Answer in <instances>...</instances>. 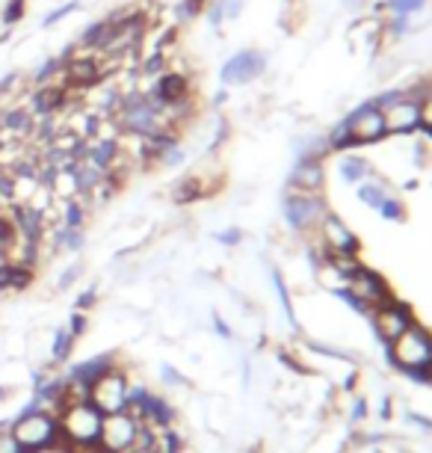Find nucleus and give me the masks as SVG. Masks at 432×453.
Returning <instances> with one entry per match:
<instances>
[{"label": "nucleus", "mask_w": 432, "mask_h": 453, "mask_svg": "<svg viewBox=\"0 0 432 453\" xmlns=\"http://www.w3.org/2000/svg\"><path fill=\"white\" fill-rule=\"evenodd\" d=\"M12 435L21 444L24 453H50L59 450V421L57 412H50L30 395L19 412L12 415Z\"/></svg>", "instance_id": "obj_1"}, {"label": "nucleus", "mask_w": 432, "mask_h": 453, "mask_svg": "<svg viewBox=\"0 0 432 453\" xmlns=\"http://www.w3.org/2000/svg\"><path fill=\"white\" fill-rule=\"evenodd\" d=\"M57 421H59V450L65 453L98 450L104 415L89 400H72V403H65L57 412Z\"/></svg>", "instance_id": "obj_2"}, {"label": "nucleus", "mask_w": 432, "mask_h": 453, "mask_svg": "<svg viewBox=\"0 0 432 453\" xmlns=\"http://www.w3.org/2000/svg\"><path fill=\"white\" fill-rule=\"evenodd\" d=\"M128 388H131V367L118 362L104 376H98L87 391V400L101 415H116L128 409Z\"/></svg>", "instance_id": "obj_3"}, {"label": "nucleus", "mask_w": 432, "mask_h": 453, "mask_svg": "<svg viewBox=\"0 0 432 453\" xmlns=\"http://www.w3.org/2000/svg\"><path fill=\"white\" fill-rule=\"evenodd\" d=\"M326 202L320 193H305V190H293L287 187V196H284V217L287 222L302 234H315L320 219L326 217Z\"/></svg>", "instance_id": "obj_4"}, {"label": "nucleus", "mask_w": 432, "mask_h": 453, "mask_svg": "<svg viewBox=\"0 0 432 453\" xmlns=\"http://www.w3.org/2000/svg\"><path fill=\"white\" fill-rule=\"evenodd\" d=\"M267 72V54L258 48H243L231 54L219 68V83L225 89H234V87H249L255 83L258 78H264Z\"/></svg>", "instance_id": "obj_5"}, {"label": "nucleus", "mask_w": 432, "mask_h": 453, "mask_svg": "<svg viewBox=\"0 0 432 453\" xmlns=\"http://www.w3.org/2000/svg\"><path fill=\"white\" fill-rule=\"evenodd\" d=\"M391 356L394 362L405 367V371H429L432 367V338L429 332L418 329L412 323L403 335L391 341Z\"/></svg>", "instance_id": "obj_6"}, {"label": "nucleus", "mask_w": 432, "mask_h": 453, "mask_svg": "<svg viewBox=\"0 0 432 453\" xmlns=\"http://www.w3.org/2000/svg\"><path fill=\"white\" fill-rule=\"evenodd\" d=\"M140 430H142V421L137 415H131L128 409H125V412H116V415H104L98 448L107 453H128L133 444H137Z\"/></svg>", "instance_id": "obj_7"}, {"label": "nucleus", "mask_w": 432, "mask_h": 453, "mask_svg": "<svg viewBox=\"0 0 432 453\" xmlns=\"http://www.w3.org/2000/svg\"><path fill=\"white\" fill-rule=\"evenodd\" d=\"M59 83L65 89H95L101 83L107 81V72H104V59L98 54H78L74 59L63 65V74H59Z\"/></svg>", "instance_id": "obj_8"}, {"label": "nucleus", "mask_w": 432, "mask_h": 453, "mask_svg": "<svg viewBox=\"0 0 432 453\" xmlns=\"http://www.w3.org/2000/svg\"><path fill=\"white\" fill-rule=\"evenodd\" d=\"M346 127H350L352 145H374V142H383L388 136L385 116H383V110L374 104V101L355 107L352 113L346 116Z\"/></svg>", "instance_id": "obj_9"}, {"label": "nucleus", "mask_w": 432, "mask_h": 453, "mask_svg": "<svg viewBox=\"0 0 432 453\" xmlns=\"http://www.w3.org/2000/svg\"><path fill=\"white\" fill-rule=\"evenodd\" d=\"M385 116V127L388 134L394 136H409L421 131V101L412 98L409 92H403L400 98L391 101V104L379 107Z\"/></svg>", "instance_id": "obj_10"}, {"label": "nucleus", "mask_w": 432, "mask_h": 453, "mask_svg": "<svg viewBox=\"0 0 432 453\" xmlns=\"http://www.w3.org/2000/svg\"><path fill=\"white\" fill-rule=\"evenodd\" d=\"M346 294H350L359 305H364V309H379V305H385L388 299H391L388 285L368 267H359L352 273L350 281H346Z\"/></svg>", "instance_id": "obj_11"}, {"label": "nucleus", "mask_w": 432, "mask_h": 453, "mask_svg": "<svg viewBox=\"0 0 432 453\" xmlns=\"http://www.w3.org/2000/svg\"><path fill=\"white\" fill-rule=\"evenodd\" d=\"M317 241L326 250V255H355L359 252V237L352 234V228L346 226L341 217L326 213L317 226Z\"/></svg>", "instance_id": "obj_12"}, {"label": "nucleus", "mask_w": 432, "mask_h": 453, "mask_svg": "<svg viewBox=\"0 0 432 453\" xmlns=\"http://www.w3.org/2000/svg\"><path fill=\"white\" fill-rule=\"evenodd\" d=\"M69 107V89L63 87V83H48V87H36L30 89L27 96V110L36 119L42 116H57L63 113V110Z\"/></svg>", "instance_id": "obj_13"}, {"label": "nucleus", "mask_w": 432, "mask_h": 453, "mask_svg": "<svg viewBox=\"0 0 432 453\" xmlns=\"http://www.w3.org/2000/svg\"><path fill=\"white\" fill-rule=\"evenodd\" d=\"M374 326L385 341H394L397 335H403V332L412 326V314H409V309L397 305L394 299H388L385 305L374 309Z\"/></svg>", "instance_id": "obj_14"}, {"label": "nucleus", "mask_w": 432, "mask_h": 453, "mask_svg": "<svg viewBox=\"0 0 432 453\" xmlns=\"http://www.w3.org/2000/svg\"><path fill=\"white\" fill-rule=\"evenodd\" d=\"M140 421L146 426H151V430H157V433L169 430V426H175V421H178V409H175V403L169 397L155 395V391H151L148 400L140 409Z\"/></svg>", "instance_id": "obj_15"}, {"label": "nucleus", "mask_w": 432, "mask_h": 453, "mask_svg": "<svg viewBox=\"0 0 432 453\" xmlns=\"http://www.w3.org/2000/svg\"><path fill=\"white\" fill-rule=\"evenodd\" d=\"M291 187L305 193H320L326 187V164L315 157H299L291 173Z\"/></svg>", "instance_id": "obj_16"}, {"label": "nucleus", "mask_w": 432, "mask_h": 453, "mask_svg": "<svg viewBox=\"0 0 432 453\" xmlns=\"http://www.w3.org/2000/svg\"><path fill=\"white\" fill-rule=\"evenodd\" d=\"M33 125H36V116L30 113L27 104H12L0 113V131L12 134L24 140V136H33Z\"/></svg>", "instance_id": "obj_17"}, {"label": "nucleus", "mask_w": 432, "mask_h": 453, "mask_svg": "<svg viewBox=\"0 0 432 453\" xmlns=\"http://www.w3.org/2000/svg\"><path fill=\"white\" fill-rule=\"evenodd\" d=\"M74 347H78V341L69 335V329H65V326H54V329H50V335H48V365L50 367L69 365Z\"/></svg>", "instance_id": "obj_18"}, {"label": "nucleus", "mask_w": 432, "mask_h": 453, "mask_svg": "<svg viewBox=\"0 0 432 453\" xmlns=\"http://www.w3.org/2000/svg\"><path fill=\"white\" fill-rule=\"evenodd\" d=\"M107 39H110V24L104 19H98V21H89L74 42H78V50H87V54H101V48L107 45Z\"/></svg>", "instance_id": "obj_19"}, {"label": "nucleus", "mask_w": 432, "mask_h": 453, "mask_svg": "<svg viewBox=\"0 0 432 453\" xmlns=\"http://www.w3.org/2000/svg\"><path fill=\"white\" fill-rule=\"evenodd\" d=\"M208 196V184L201 175H184L181 181L172 187V202L175 204H193Z\"/></svg>", "instance_id": "obj_20"}, {"label": "nucleus", "mask_w": 432, "mask_h": 453, "mask_svg": "<svg viewBox=\"0 0 432 453\" xmlns=\"http://www.w3.org/2000/svg\"><path fill=\"white\" fill-rule=\"evenodd\" d=\"M59 226L65 228H87L89 222V204L83 199H65L59 202Z\"/></svg>", "instance_id": "obj_21"}, {"label": "nucleus", "mask_w": 432, "mask_h": 453, "mask_svg": "<svg viewBox=\"0 0 432 453\" xmlns=\"http://www.w3.org/2000/svg\"><path fill=\"white\" fill-rule=\"evenodd\" d=\"M385 36V21H379V19H364L359 21L355 27L346 33V39H350V45H368L370 48V42H379Z\"/></svg>", "instance_id": "obj_22"}, {"label": "nucleus", "mask_w": 432, "mask_h": 453, "mask_svg": "<svg viewBox=\"0 0 432 453\" xmlns=\"http://www.w3.org/2000/svg\"><path fill=\"white\" fill-rule=\"evenodd\" d=\"M59 74H63V63H59L57 57H45V59H42V65L27 78V83H30L33 89H36V87H48V83L59 81Z\"/></svg>", "instance_id": "obj_23"}, {"label": "nucleus", "mask_w": 432, "mask_h": 453, "mask_svg": "<svg viewBox=\"0 0 432 453\" xmlns=\"http://www.w3.org/2000/svg\"><path fill=\"white\" fill-rule=\"evenodd\" d=\"M341 175H344V181L361 184L364 178L374 175V169H370V164H368L364 157H359V155H346V157L341 160Z\"/></svg>", "instance_id": "obj_24"}, {"label": "nucleus", "mask_w": 432, "mask_h": 453, "mask_svg": "<svg viewBox=\"0 0 432 453\" xmlns=\"http://www.w3.org/2000/svg\"><path fill=\"white\" fill-rule=\"evenodd\" d=\"M36 281V270L27 267V264L10 261V294H24V290L33 288Z\"/></svg>", "instance_id": "obj_25"}, {"label": "nucleus", "mask_w": 432, "mask_h": 453, "mask_svg": "<svg viewBox=\"0 0 432 453\" xmlns=\"http://www.w3.org/2000/svg\"><path fill=\"white\" fill-rule=\"evenodd\" d=\"M80 0H63L59 6H54L50 12H45L42 15V21H39V27L42 30H50V27H57L59 21H65L69 15H74V12H80Z\"/></svg>", "instance_id": "obj_26"}, {"label": "nucleus", "mask_w": 432, "mask_h": 453, "mask_svg": "<svg viewBox=\"0 0 432 453\" xmlns=\"http://www.w3.org/2000/svg\"><path fill=\"white\" fill-rule=\"evenodd\" d=\"M205 6H208V0H178L172 6V15L178 19V24H193L205 15Z\"/></svg>", "instance_id": "obj_27"}, {"label": "nucleus", "mask_w": 432, "mask_h": 453, "mask_svg": "<svg viewBox=\"0 0 432 453\" xmlns=\"http://www.w3.org/2000/svg\"><path fill=\"white\" fill-rule=\"evenodd\" d=\"M83 273H87V264H83L80 258H78V261H72L69 267H63V273L57 276L54 290H57V294H65V290H72V288L83 279Z\"/></svg>", "instance_id": "obj_28"}, {"label": "nucleus", "mask_w": 432, "mask_h": 453, "mask_svg": "<svg viewBox=\"0 0 432 453\" xmlns=\"http://www.w3.org/2000/svg\"><path fill=\"white\" fill-rule=\"evenodd\" d=\"M383 6L391 19H412V15H418L427 6V0H385Z\"/></svg>", "instance_id": "obj_29"}, {"label": "nucleus", "mask_w": 432, "mask_h": 453, "mask_svg": "<svg viewBox=\"0 0 432 453\" xmlns=\"http://www.w3.org/2000/svg\"><path fill=\"white\" fill-rule=\"evenodd\" d=\"M326 142H329V151L355 149V145H352V136H350V127H346V119H341L337 125H332V131L326 134Z\"/></svg>", "instance_id": "obj_30"}, {"label": "nucleus", "mask_w": 432, "mask_h": 453, "mask_svg": "<svg viewBox=\"0 0 432 453\" xmlns=\"http://www.w3.org/2000/svg\"><path fill=\"white\" fill-rule=\"evenodd\" d=\"M24 19H27V0H6L4 10H0L4 27H15V24H21Z\"/></svg>", "instance_id": "obj_31"}, {"label": "nucleus", "mask_w": 432, "mask_h": 453, "mask_svg": "<svg viewBox=\"0 0 432 453\" xmlns=\"http://www.w3.org/2000/svg\"><path fill=\"white\" fill-rule=\"evenodd\" d=\"M187 160V151H184V145L178 142V145H169V149H163L157 155V160H155V166H160V169H178Z\"/></svg>", "instance_id": "obj_32"}, {"label": "nucleus", "mask_w": 432, "mask_h": 453, "mask_svg": "<svg viewBox=\"0 0 432 453\" xmlns=\"http://www.w3.org/2000/svg\"><path fill=\"white\" fill-rule=\"evenodd\" d=\"M157 373H160V382H163V386H169V388H190V380L181 371H178L175 365L160 362Z\"/></svg>", "instance_id": "obj_33"}, {"label": "nucleus", "mask_w": 432, "mask_h": 453, "mask_svg": "<svg viewBox=\"0 0 432 453\" xmlns=\"http://www.w3.org/2000/svg\"><path fill=\"white\" fill-rule=\"evenodd\" d=\"M98 303H101V288L98 285H89V288H83L78 296H74V309L72 311L89 314L92 309H98Z\"/></svg>", "instance_id": "obj_34"}, {"label": "nucleus", "mask_w": 432, "mask_h": 453, "mask_svg": "<svg viewBox=\"0 0 432 453\" xmlns=\"http://www.w3.org/2000/svg\"><path fill=\"white\" fill-rule=\"evenodd\" d=\"M63 326L69 329V335H72L74 341H80V338H87V335H89L92 320H89V314H83V311H72V314H69V320H65Z\"/></svg>", "instance_id": "obj_35"}, {"label": "nucleus", "mask_w": 432, "mask_h": 453, "mask_svg": "<svg viewBox=\"0 0 432 453\" xmlns=\"http://www.w3.org/2000/svg\"><path fill=\"white\" fill-rule=\"evenodd\" d=\"M24 83H27V78H24L21 72H10V74H4V78H0V96H4V98L15 96V89H21Z\"/></svg>", "instance_id": "obj_36"}, {"label": "nucleus", "mask_w": 432, "mask_h": 453, "mask_svg": "<svg viewBox=\"0 0 432 453\" xmlns=\"http://www.w3.org/2000/svg\"><path fill=\"white\" fill-rule=\"evenodd\" d=\"M421 131L432 134V92L421 98Z\"/></svg>", "instance_id": "obj_37"}, {"label": "nucleus", "mask_w": 432, "mask_h": 453, "mask_svg": "<svg viewBox=\"0 0 432 453\" xmlns=\"http://www.w3.org/2000/svg\"><path fill=\"white\" fill-rule=\"evenodd\" d=\"M0 453H24V450H21V444L15 441L12 430H4V433H0Z\"/></svg>", "instance_id": "obj_38"}, {"label": "nucleus", "mask_w": 432, "mask_h": 453, "mask_svg": "<svg viewBox=\"0 0 432 453\" xmlns=\"http://www.w3.org/2000/svg\"><path fill=\"white\" fill-rule=\"evenodd\" d=\"M216 241H219V243H225V246H234L237 241H240V232H237V228H228V232L216 234Z\"/></svg>", "instance_id": "obj_39"}, {"label": "nucleus", "mask_w": 432, "mask_h": 453, "mask_svg": "<svg viewBox=\"0 0 432 453\" xmlns=\"http://www.w3.org/2000/svg\"><path fill=\"white\" fill-rule=\"evenodd\" d=\"M10 397H15V388H6V386H0V403H10Z\"/></svg>", "instance_id": "obj_40"}, {"label": "nucleus", "mask_w": 432, "mask_h": 453, "mask_svg": "<svg viewBox=\"0 0 432 453\" xmlns=\"http://www.w3.org/2000/svg\"><path fill=\"white\" fill-rule=\"evenodd\" d=\"M89 453H107V450H101V448H98V450H89Z\"/></svg>", "instance_id": "obj_41"}]
</instances>
